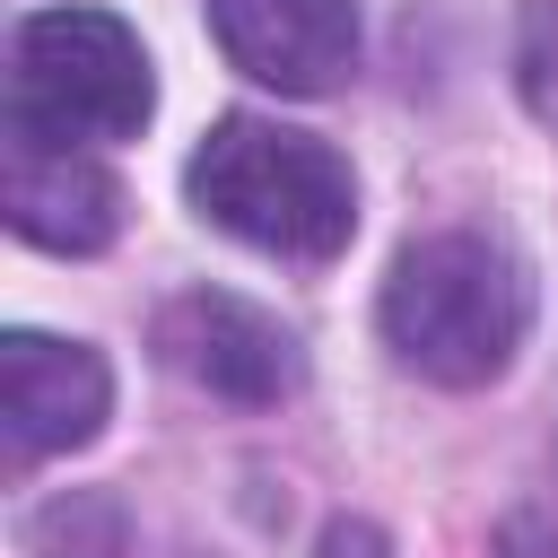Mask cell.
<instances>
[{
  "label": "cell",
  "instance_id": "cell-7",
  "mask_svg": "<svg viewBox=\"0 0 558 558\" xmlns=\"http://www.w3.org/2000/svg\"><path fill=\"white\" fill-rule=\"evenodd\" d=\"M9 227L44 253H105L122 235V183L87 157V148H26L9 140V174H0Z\"/></svg>",
  "mask_w": 558,
  "mask_h": 558
},
{
  "label": "cell",
  "instance_id": "cell-9",
  "mask_svg": "<svg viewBox=\"0 0 558 558\" xmlns=\"http://www.w3.org/2000/svg\"><path fill=\"white\" fill-rule=\"evenodd\" d=\"M523 105L558 131V9H532L523 26Z\"/></svg>",
  "mask_w": 558,
  "mask_h": 558
},
{
  "label": "cell",
  "instance_id": "cell-2",
  "mask_svg": "<svg viewBox=\"0 0 558 558\" xmlns=\"http://www.w3.org/2000/svg\"><path fill=\"white\" fill-rule=\"evenodd\" d=\"M532 331V279L497 235H418L384 279V340L427 384H488Z\"/></svg>",
  "mask_w": 558,
  "mask_h": 558
},
{
  "label": "cell",
  "instance_id": "cell-3",
  "mask_svg": "<svg viewBox=\"0 0 558 558\" xmlns=\"http://www.w3.org/2000/svg\"><path fill=\"white\" fill-rule=\"evenodd\" d=\"M157 105L148 52L113 9H35L9 44V140L87 148L131 140Z\"/></svg>",
  "mask_w": 558,
  "mask_h": 558
},
{
  "label": "cell",
  "instance_id": "cell-10",
  "mask_svg": "<svg viewBox=\"0 0 558 558\" xmlns=\"http://www.w3.org/2000/svg\"><path fill=\"white\" fill-rule=\"evenodd\" d=\"M323 558H392V549H384L375 523H331V532H323Z\"/></svg>",
  "mask_w": 558,
  "mask_h": 558
},
{
  "label": "cell",
  "instance_id": "cell-6",
  "mask_svg": "<svg viewBox=\"0 0 558 558\" xmlns=\"http://www.w3.org/2000/svg\"><path fill=\"white\" fill-rule=\"evenodd\" d=\"M209 35L244 78L279 96H331L357 61L349 0H209Z\"/></svg>",
  "mask_w": 558,
  "mask_h": 558
},
{
  "label": "cell",
  "instance_id": "cell-8",
  "mask_svg": "<svg viewBox=\"0 0 558 558\" xmlns=\"http://www.w3.org/2000/svg\"><path fill=\"white\" fill-rule=\"evenodd\" d=\"M26 541H35V558H140V532H131V514H122L105 488L52 497V506L26 523Z\"/></svg>",
  "mask_w": 558,
  "mask_h": 558
},
{
  "label": "cell",
  "instance_id": "cell-5",
  "mask_svg": "<svg viewBox=\"0 0 558 558\" xmlns=\"http://www.w3.org/2000/svg\"><path fill=\"white\" fill-rule=\"evenodd\" d=\"M105 410H113V375L87 340H52V331H9L0 340V418H9L17 462L87 445L105 427Z\"/></svg>",
  "mask_w": 558,
  "mask_h": 558
},
{
  "label": "cell",
  "instance_id": "cell-4",
  "mask_svg": "<svg viewBox=\"0 0 558 558\" xmlns=\"http://www.w3.org/2000/svg\"><path fill=\"white\" fill-rule=\"evenodd\" d=\"M157 357H166L174 375H192L201 392L244 401V410L288 401V392L305 384V349H296V331H288L279 314L227 296V288H192V296H174V305L157 314Z\"/></svg>",
  "mask_w": 558,
  "mask_h": 558
},
{
  "label": "cell",
  "instance_id": "cell-1",
  "mask_svg": "<svg viewBox=\"0 0 558 558\" xmlns=\"http://www.w3.org/2000/svg\"><path fill=\"white\" fill-rule=\"evenodd\" d=\"M183 192H192V209L209 227H227L235 244L279 253V262H331L357 235L349 157L331 140L288 131V122H262V113H227L192 148Z\"/></svg>",
  "mask_w": 558,
  "mask_h": 558
}]
</instances>
